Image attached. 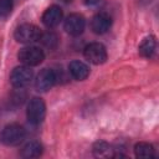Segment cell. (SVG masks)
I'll return each mask as SVG.
<instances>
[{"label":"cell","instance_id":"cell-12","mask_svg":"<svg viewBox=\"0 0 159 159\" xmlns=\"http://www.w3.org/2000/svg\"><path fill=\"white\" fill-rule=\"evenodd\" d=\"M155 48H157L155 37L150 35V36H147L142 40V42L139 45V53H140V56H143L145 58H150L154 55Z\"/></svg>","mask_w":159,"mask_h":159},{"label":"cell","instance_id":"cell-17","mask_svg":"<svg viewBox=\"0 0 159 159\" xmlns=\"http://www.w3.org/2000/svg\"><path fill=\"white\" fill-rule=\"evenodd\" d=\"M101 0H84V2L87 4V5H96V4H98Z\"/></svg>","mask_w":159,"mask_h":159},{"label":"cell","instance_id":"cell-14","mask_svg":"<svg viewBox=\"0 0 159 159\" xmlns=\"http://www.w3.org/2000/svg\"><path fill=\"white\" fill-rule=\"evenodd\" d=\"M93 154L97 158H114V149L108 143L101 140V142L94 143Z\"/></svg>","mask_w":159,"mask_h":159},{"label":"cell","instance_id":"cell-3","mask_svg":"<svg viewBox=\"0 0 159 159\" xmlns=\"http://www.w3.org/2000/svg\"><path fill=\"white\" fill-rule=\"evenodd\" d=\"M45 116H46V104L43 99L40 97H34L32 99H30L26 109V117L29 122L34 125H37L45 119Z\"/></svg>","mask_w":159,"mask_h":159},{"label":"cell","instance_id":"cell-5","mask_svg":"<svg viewBox=\"0 0 159 159\" xmlns=\"http://www.w3.org/2000/svg\"><path fill=\"white\" fill-rule=\"evenodd\" d=\"M83 55H84L86 60L93 65L104 63L107 60V50L99 42H92V43L87 45L83 50Z\"/></svg>","mask_w":159,"mask_h":159},{"label":"cell","instance_id":"cell-8","mask_svg":"<svg viewBox=\"0 0 159 159\" xmlns=\"http://www.w3.org/2000/svg\"><path fill=\"white\" fill-rule=\"evenodd\" d=\"M65 30L71 36H80L86 26V20L80 14H71L65 20Z\"/></svg>","mask_w":159,"mask_h":159},{"label":"cell","instance_id":"cell-11","mask_svg":"<svg viewBox=\"0 0 159 159\" xmlns=\"http://www.w3.org/2000/svg\"><path fill=\"white\" fill-rule=\"evenodd\" d=\"M68 71L71 73V76L76 80V81H83L88 77L89 75V68L86 63H83L82 61H72L68 65Z\"/></svg>","mask_w":159,"mask_h":159},{"label":"cell","instance_id":"cell-10","mask_svg":"<svg viewBox=\"0 0 159 159\" xmlns=\"http://www.w3.org/2000/svg\"><path fill=\"white\" fill-rule=\"evenodd\" d=\"M62 9L57 5H52L48 9L45 10V12L42 14V22L45 24V26L47 27H55L60 24V21L62 20Z\"/></svg>","mask_w":159,"mask_h":159},{"label":"cell","instance_id":"cell-6","mask_svg":"<svg viewBox=\"0 0 159 159\" xmlns=\"http://www.w3.org/2000/svg\"><path fill=\"white\" fill-rule=\"evenodd\" d=\"M32 70L29 66H19L15 67L10 75V83L15 88H22L27 86L32 80Z\"/></svg>","mask_w":159,"mask_h":159},{"label":"cell","instance_id":"cell-1","mask_svg":"<svg viewBox=\"0 0 159 159\" xmlns=\"http://www.w3.org/2000/svg\"><path fill=\"white\" fill-rule=\"evenodd\" d=\"M14 36L17 42L21 43H32L36 41H40L42 36V31L32 24H22L16 27Z\"/></svg>","mask_w":159,"mask_h":159},{"label":"cell","instance_id":"cell-9","mask_svg":"<svg viewBox=\"0 0 159 159\" xmlns=\"http://www.w3.org/2000/svg\"><path fill=\"white\" fill-rule=\"evenodd\" d=\"M111 25H112V19L106 12H99V14L94 15L91 21V29L97 35L106 34L109 30Z\"/></svg>","mask_w":159,"mask_h":159},{"label":"cell","instance_id":"cell-4","mask_svg":"<svg viewBox=\"0 0 159 159\" xmlns=\"http://www.w3.org/2000/svg\"><path fill=\"white\" fill-rule=\"evenodd\" d=\"M17 58L25 66L32 67V66L40 65L45 60V53H43V51L40 47L27 46V47H24V48H21L19 51Z\"/></svg>","mask_w":159,"mask_h":159},{"label":"cell","instance_id":"cell-16","mask_svg":"<svg viewBox=\"0 0 159 159\" xmlns=\"http://www.w3.org/2000/svg\"><path fill=\"white\" fill-rule=\"evenodd\" d=\"M12 10V0H0V20L7 17Z\"/></svg>","mask_w":159,"mask_h":159},{"label":"cell","instance_id":"cell-13","mask_svg":"<svg viewBox=\"0 0 159 159\" xmlns=\"http://www.w3.org/2000/svg\"><path fill=\"white\" fill-rule=\"evenodd\" d=\"M42 154V145L36 142V140H31L29 143H26L24 145V148L21 149V157L22 158H39Z\"/></svg>","mask_w":159,"mask_h":159},{"label":"cell","instance_id":"cell-7","mask_svg":"<svg viewBox=\"0 0 159 159\" xmlns=\"http://www.w3.org/2000/svg\"><path fill=\"white\" fill-rule=\"evenodd\" d=\"M57 82V73L51 68H43L36 77L35 87L39 92H46Z\"/></svg>","mask_w":159,"mask_h":159},{"label":"cell","instance_id":"cell-15","mask_svg":"<svg viewBox=\"0 0 159 159\" xmlns=\"http://www.w3.org/2000/svg\"><path fill=\"white\" fill-rule=\"evenodd\" d=\"M134 154L137 158H153L155 157V152L152 144L145 143V142H139L134 145Z\"/></svg>","mask_w":159,"mask_h":159},{"label":"cell","instance_id":"cell-2","mask_svg":"<svg viewBox=\"0 0 159 159\" xmlns=\"http://www.w3.org/2000/svg\"><path fill=\"white\" fill-rule=\"evenodd\" d=\"M26 137V130L22 125L12 123L6 125L0 135V139L6 145H17L20 144Z\"/></svg>","mask_w":159,"mask_h":159}]
</instances>
